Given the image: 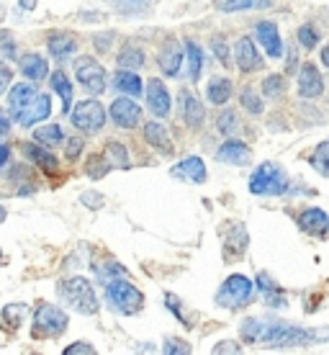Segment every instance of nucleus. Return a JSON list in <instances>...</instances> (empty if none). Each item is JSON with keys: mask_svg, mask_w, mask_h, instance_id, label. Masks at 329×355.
<instances>
[{"mask_svg": "<svg viewBox=\"0 0 329 355\" xmlns=\"http://www.w3.org/2000/svg\"><path fill=\"white\" fill-rule=\"evenodd\" d=\"M242 338L247 343H265L270 347H294V345H309L314 338H319V332L301 329L283 322H260V320H244L242 322Z\"/></svg>", "mask_w": 329, "mask_h": 355, "instance_id": "nucleus-1", "label": "nucleus"}, {"mask_svg": "<svg viewBox=\"0 0 329 355\" xmlns=\"http://www.w3.org/2000/svg\"><path fill=\"white\" fill-rule=\"evenodd\" d=\"M8 106L13 119H16V124L34 126L36 121H42V119L49 116V111H52V98L46 96V93H39L28 83H21V85H16V88L10 90Z\"/></svg>", "mask_w": 329, "mask_h": 355, "instance_id": "nucleus-2", "label": "nucleus"}, {"mask_svg": "<svg viewBox=\"0 0 329 355\" xmlns=\"http://www.w3.org/2000/svg\"><path fill=\"white\" fill-rule=\"evenodd\" d=\"M57 293L62 296V302L72 306L80 314H96L98 311V296L93 291V286L85 278H67L57 284Z\"/></svg>", "mask_w": 329, "mask_h": 355, "instance_id": "nucleus-3", "label": "nucleus"}, {"mask_svg": "<svg viewBox=\"0 0 329 355\" xmlns=\"http://www.w3.org/2000/svg\"><path fill=\"white\" fill-rule=\"evenodd\" d=\"M249 191L255 196H283L288 191V175L276 162H263L249 178Z\"/></svg>", "mask_w": 329, "mask_h": 355, "instance_id": "nucleus-4", "label": "nucleus"}, {"mask_svg": "<svg viewBox=\"0 0 329 355\" xmlns=\"http://www.w3.org/2000/svg\"><path fill=\"white\" fill-rule=\"evenodd\" d=\"M106 299L121 314H136L144 306V293L134 284H129V278H116L106 284Z\"/></svg>", "mask_w": 329, "mask_h": 355, "instance_id": "nucleus-5", "label": "nucleus"}, {"mask_svg": "<svg viewBox=\"0 0 329 355\" xmlns=\"http://www.w3.org/2000/svg\"><path fill=\"white\" fill-rule=\"evenodd\" d=\"M252 291H255V284L247 275H229L216 293V304L224 309H240L252 299Z\"/></svg>", "mask_w": 329, "mask_h": 355, "instance_id": "nucleus-6", "label": "nucleus"}, {"mask_svg": "<svg viewBox=\"0 0 329 355\" xmlns=\"http://www.w3.org/2000/svg\"><path fill=\"white\" fill-rule=\"evenodd\" d=\"M34 324H36V335L57 338V335H62L64 329H67L70 317L60 306H54V304H42L34 314Z\"/></svg>", "mask_w": 329, "mask_h": 355, "instance_id": "nucleus-7", "label": "nucleus"}, {"mask_svg": "<svg viewBox=\"0 0 329 355\" xmlns=\"http://www.w3.org/2000/svg\"><path fill=\"white\" fill-rule=\"evenodd\" d=\"M70 119L72 124L78 126V129H82L85 134H96L106 124V111H103V106H100L98 101L90 98V101H82L80 106L72 108Z\"/></svg>", "mask_w": 329, "mask_h": 355, "instance_id": "nucleus-8", "label": "nucleus"}, {"mask_svg": "<svg viewBox=\"0 0 329 355\" xmlns=\"http://www.w3.org/2000/svg\"><path fill=\"white\" fill-rule=\"evenodd\" d=\"M75 75H78V83L88 93H93V96H100L106 90V70L93 57H82L80 62H78V67H75Z\"/></svg>", "mask_w": 329, "mask_h": 355, "instance_id": "nucleus-9", "label": "nucleus"}, {"mask_svg": "<svg viewBox=\"0 0 329 355\" xmlns=\"http://www.w3.org/2000/svg\"><path fill=\"white\" fill-rule=\"evenodd\" d=\"M111 119L121 129H134L142 119V108L136 106L132 98H116L114 106H111Z\"/></svg>", "mask_w": 329, "mask_h": 355, "instance_id": "nucleus-10", "label": "nucleus"}, {"mask_svg": "<svg viewBox=\"0 0 329 355\" xmlns=\"http://www.w3.org/2000/svg\"><path fill=\"white\" fill-rule=\"evenodd\" d=\"M255 36H258V42L265 46L267 57H283V42H281V34H278V26L273 21H260L258 26H255Z\"/></svg>", "mask_w": 329, "mask_h": 355, "instance_id": "nucleus-11", "label": "nucleus"}, {"mask_svg": "<svg viewBox=\"0 0 329 355\" xmlns=\"http://www.w3.org/2000/svg\"><path fill=\"white\" fill-rule=\"evenodd\" d=\"M170 175L178 178V180H188V183H206V165L201 157H196V155H190V157H186L183 162H178L175 168L170 170Z\"/></svg>", "mask_w": 329, "mask_h": 355, "instance_id": "nucleus-12", "label": "nucleus"}, {"mask_svg": "<svg viewBox=\"0 0 329 355\" xmlns=\"http://www.w3.org/2000/svg\"><path fill=\"white\" fill-rule=\"evenodd\" d=\"M147 103H150V111L154 116H160V119H168L170 114V93L165 88V83L162 80H150L147 85Z\"/></svg>", "mask_w": 329, "mask_h": 355, "instance_id": "nucleus-13", "label": "nucleus"}, {"mask_svg": "<svg viewBox=\"0 0 329 355\" xmlns=\"http://www.w3.org/2000/svg\"><path fill=\"white\" fill-rule=\"evenodd\" d=\"M234 57H237V64H240L242 72H255L263 67V60H260L258 49H255V44H252L249 36H244V39L237 42V46H234Z\"/></svg>", "mask_w": 329, "mask_h": 355, "instance_id": "nucleus-14", "label": "nucleus"}, {"mask_svg": "<svg viewBox=\"0 0 329 355\" xmlns=\"http://www.w3.org/2000/svg\"><path fill=\"white\" fill-rule=\"evenodd\" d=\"M324 90V83H321V75L314 64H303L299 70V96L301 98H317L321 96Z\"/></svg>", "mask_w": 329, "mask_h": 355, "instance_id": "nucleus-15", "label": "nucleus"}, {"mask_svg": "<svg viewBox=\"0 0 329 355\" xmlns=\"http://www.w3.org/2000/svg\"><path fill=\"white\" fill-rule=\"evenodd\" d=\"M299 227L303 232H309L314 237H327L329 234V216L321 209H306L299 216Z\"/></svg>", "mask_w": 329, "mask_h": 355, "instance_id": "nucleus-16", "label": "nucleus"}, {"mask_svg": "<svg viewBox=\"0 0 329 355\" xmlns=\"http://www.w3.org/2000/svg\"><path fill=\"white\" fill-rule=\"evenodd\" d=\"M216 160L222 162H229V165H247L252 160V152H249L247 144L237 142V139H229V142H224L216 152Z\"/></svg>", "mask_w": 329, "mask_h": 355, "instance_id": "nucleus-17", "label": "nucleus"}, {"mask_svg": "<svg viewBox=\"0 0 329 355\" xmlns=\"http://www.w3.org/2000/svg\"><path fill=\"white\" fill-rule=\"evenodd\" d=\"M180 116H183L186 124L193 126V129H198V126L204 124V106H201V101H198L193 93H188V90L180 93Z\"/></svg>", "mask_w": 329, "mask_h": 355, "instance_id": "nucleus-18", "label": "nucleus"}, {"mask_svg": "<svg viewBox=\"0 0 329 355\" xmlns=\"http://www.w3.org/2000/svg\"><path fill=\"white\" fill-rule=\"evenodd\" d=\"M180 64H183V49H180L178 42H172V39H170L168 44H165V49H162V54H160V67L165 70V75L175 78V75L180 72Z\"/></svg>", "mask_w": 329, "mask_h": 355, "instance_id": "nucleus-19", "label": "nucleus"}, {"mask_svg": "<svg viewBox=\"0 0 329 355\" xmlns=\"http://www.w3.org/2000/svg\"><path fill=\"white\" fill-rule=\"evenodd\" d=\"M75 52H78V42L72 39V34H52L49 36V54L57 57L60 62H62V60H70Z\"/></svg>", "mask_w": 329, "mask_h": 355, "instance_id": "nucleus-20", "label": "nucleus"}, {"mask_svg": "<svg viewBox=\"0 0 329 355\" xmlns=\"http://www.w3.org/2000/svg\"><path fill=\"white\" fill-rule=\"evenodd\" d=\"M144 139L152 144V147H157L160 152L165 155H172V142H170V134L168 129L157 121H150V124L144 126Z\"/></svg>", "mask_w": 329, "mask_h": 355, "instance_id": "nucleus-21", "label": "nucleus"}, {"mask_svg": "<svg viewBox=\"0 0 329 355\" xmlns=\"http://www.w3.org/2000/svg\"><path fill=\"white\" fill-rule=\"evenodd\" d=\"M21 72L26 75L28 80L39 83L42 78H46L49 64H46V60L44 57H39V54H26V57H21Z\"/></svg>", "mask_w": 329, "mask_h": 355, "instance_id": "nucleus-22", "label": "nucleus"}, {"mask_svg": "<svg viewBox=\"0 0 329 355\" xmlns=\"http://www.w3.org/2000/svg\"><path fill=\"white\" fill-rule=\"evenodd\" d=\"M24 155H26L28 160H34L39 168H44L46 173H54V170L60 168L57 157L49 155L46 150H42V144H24Z\"/></svg>", "mask_w": 329, "mask_h": 355, "instance_id": "nucleus-23", "label": "nucleus"}, {"mask_svg": "<svg viewBox=\"0 0 329 355\" xmlns=\"http://www.w3.org/2000/svg\"><path fill=\"white\" fill-rule=\"evenodd\" d=\"M34 139H36V144L52 150V147H60V144L64 142V132L60 124H46V126H42V129H36Z\"/></svg>", "mask_w": 329, "mask_h": 355, "instance_id": "nucleus-24", "label": "nucleus"}, {"mask_svg": "<svg viewBox=\"0 0 329 355\" xmlns=\"http://www.w3.org/2000/svg\"><path fill=\"white\" fill-rule=\"evenodd\" d=\"M114 85L118 93H124V96H142V80H139V75H134L129 70H121L118 75L114 78Z\"/></svg>", "mask_w": 329, "mask_h": 355, "instance_id": "nucleus-25", "label": "nucleus"}, {"mask_svg": "<svg viewBox=\"0 0 329 355\" xmlns=\"http://www.w3.org/2000/svg\"><path fill=\"white\" fill-rule=\"evenodd\" d=\"M214 6L222 13H237V10L247 8H265V6H270V0H214Z\"/></svg>", "mask_w": 329, "mask_h": 355, "instance_id": "nucleus-26", "label": "nucleus"}, {"mask_svg": "<svg viewBox=\"0 0 329 355\" xmlns=\"http://www.w3.org/2000/svg\"><path fill=\"white\" fill-rule=\"evenodd\" d=\"M52 88L62 96V114H70L72 111V85H70V78H67L62 70L52 75Z\"/></svg>", "mask_w": 329, "mask_h": 355, "instance_id": "nucleus-27", "label": "nucleus"}, {"mask_svg": "<svg viewBox=\"0 0 329 355\" xmlns=\"http://www.w3.org/2000/svg\"><path fill=\"white\" fill-rule=\"evenodd\" d=\"M229 98H231V83L226 78H214V80L208 83V101L214 106H222Z\"/></svg>", "mask_w": 329, "mask_h": 355, "instance_id": "nucleus-28", "label": "nucleus"}, {"mask_svg": "<svg viewBox=\"0 0 329 355\" xmlns=\"http://www.w3.org/2000/svg\"><path fill=\"white\" fill-rule=\"evenodd\" d=\"M116 62H118V67H121V70H136V67H142V64H144V52L129 44V46H124V49L118 52Z\"/></svg>", "mask_w": 329, "mask_h": 355, "instance_id": "nucleus-29", "label": "nucleus"}, {"mask_svg": "<svg viewBox=\"0 0 329 355\" xmlns=\"http://www.w3.org/2000/svg\"><path fill=\"white\" fill-rule=\"evenodd\" d=\"M24 314H26V304H8L0 311V322L6 329H16L24 322Z\"/></svg>", "mask_w": 329, "mask_h": 355, "instance_id": "nucleus-30", "label": "nucleus"}, {"mask_svg": "<svg viewBox=\"0 0 329 355\" xmlns=\"http://www.w3.org/2000/svg\"><path fill=\"white\" fill-rule=\"evenodd\" d=\"M108 3L121 16H139L144 10H150V0H108Z\"/></svg>", "mask_w": 329, "mask_h": 355, "instance_id": "nucleus-31", "label": "nucleus"}, {"mask_svg": "<svg viewBox=\"0 0 329 355\" xmlns=\"http://www.w3.org/2000/svg\"><path fill=\"white\" fill-rule=\"evenodd\" d=\"M96 275L103 281V286L111 284V281H116V278H129L126 268H121L118 263H114V260H106L103 266H96Z\"/></svg>", "mask_w": 329, "mask_h": 355, "instance_id": "nucleus-32", "label": "nucleus"}, {"mask_svg": "<svg viewBox=\"0 0 329 355\" xmlns=\"http://www.w3.org/2000/svg\"><path fill=\"white\" fill-rule=\"evenodd\" d=\"M186 52H188V62H190V80H198L201 78V64H204V52H201V46L193 39L186 42Z\"/></svg>", "mask_w": 329, "mask_h": 355, "instance_id": "nucleus-33", "label": "nucleus"}, {"mask_svg": "<svg viewBox=\"0 0 329 355\" xmlns=\"http://www.w3.org/2000/svg\"><path fill=\"white\" fill-rule=\"evenodd\" d=\"M312 168L317 170V173H321V175L329 178V139L327 142H321L317 150H314L312 155Z\"/></svg>", "mask_w": 329, "mask_h": 355, "instance_id": "nucleus-34", "label": "nucleus"}, {"mask_svg": "<svg viewBox=\"0 0 329 355\" xmlns=\"http://www.w3.org/2000/svg\"><path fill=\"white\" fill-rule=\"evenodd\" d=\"M216 126H219V132H222V134H226V137H234V134L240 132L237 114H234V111H224V114L216 119Z\"/></svg>", "mask_w": 329, "mask_h": 355, "instance_id": "nucleus-35", "label": "nucleus"}, {"mask_svg": "<svg viewBox=\"0 0 329 355\" xmlns=\"http://www.w3.org/2000/svg\"><path fill=\"white\" fill-rule=\"evenodd\" d=\"M111 168H114V162H106V155H93L85 170H88L90 178H103Z\"/></svg>", "mask_w": 329, "mask_h": 355, "instance_id": "nucleus-36", "label": "nucleus"}, {"mask_svg": "<svg viewBox=\"0 0 329 355\" xmlns=\"http://www.w3.org/2000/svg\"><path fill=\"white\" fill-rule=\"evenodd\" d=\"M283 90H285V80L281 78V75H270V78H265V83H263V93H265V98L283 96Z\"/></svg>", "mask_w": 329, "mask_h": 355, "instance_id": "nucleus-37", "label": "nucleus"}, {"mask_svg": "<svg viewBox=\"0 0 329 355\" xmlns=\"http://www.w3.org/2000/svg\"><path fill=\"white\" fill-rule=\"evenodd\" d=\"M299 42H301L306 49H314V46L319 44V34H317V28L309 26V24H306V26H301V28H299Z\"/></svg>", "mask_w": 329, "mask_h": 355, "instance_id": "nucleus-38", "label": "nucleus"}, {"mask_svg": "<svg viewBox=\"0 0 329 355\" xmlns=\"http://www.w3.org/2000/svg\"><path fill=\"white\" fill-rule=\"evenodd\" d=\"M242 106L247 108L249 114H255V116L263 114V101H260L252 90H244V93H242Z\"/></svg>", "mask_w": 329, "mask_h": 355, "instance_id": "nucleus-39", "label": "nucleus"}, {"mask_svg": "<svg viewBox=\"0 0 329 355\" xmlns=\"http://www.w3.org/2000/svg\"><path fill=\"white\" fill-rule=\"evenodd\" d=\"M106 152L108 155H114V165H118V168H126L129 165V155H126V150H124V144H118V142H111L106 147Z\"/></svg>", "mask_w": 329, "mask_h": 355, "instance_id": "nucleus-40", "label": "nucleus"}, {"mask_svg": "<svg viewBox=\"0 0 329 355\" xmlns=\"http://www.w3.org/2000/svg\"><path fill=\"white\" fill-rule=\"evenodd\" d=\"M0 54L16 60V42H13V36L8 31H0Z\"/></svg>", "mask_w": 329, "mask_h": 355, "instance_id": "nucleus-41", "label": "nucleus"}, {"mask_svg": "<svg viewBox=\"0 0 329 355\" xmlns=\"http://www.w3.org/2000/svg\"><path fill=\"white\" fill-rule=\"evenodd\" d=\"M211 46H214V54L219 57V62L229 64V46H226V42H224L222 36H216L214 42H211Z\"/></svg>", "mask_w": 329, "mask_h": 355, "instance_id": "nucleus-42", "label": "nucleus"}, {"mask_svg": "<svg viewBox=\"0 0 329 355\" xmlns=\"http://www.w3.org/2000/svg\"><path fill=\"white\" fill-rule=\"evenodd\" d=\"M162 350H165L168 355H186V353H190V347H188L186 343H180V340H168Z\"/></svg>", "mask_w": 329, "mask_h": 355, "instance_id": "nucleus-43", "label": "nucleus"}, {"mask_svg": "<svg viewBox=\"0 0 329 355\" xmlns=\"http://www.w3.org/2000/svg\"><path fill=\"white\" fill-rule=\"evenodd\" d=\"M165 302H168V309L175 311V314H178V320H180V322H186V324H188V317H186V311L180 309L178 296H172V293H168V296H165ZM188 327H190V324H188Z\"/></svg>", "mask_w": 329, "mask_h": 355, "instance_id": "nucleus-44", "label": "nucleus"}, {"mask_svg": "<svg viewBox=\"0 0 329 355\" xmlns=\"http://www.w3.org/2000/svg\"><path fill=\"white\" fill-rule=\"evenodd\" d=\"M80 201L85 206H88V209H100V206H103V196L100 193H93V191H88V193H82L80 196Z\"/></svg>", "mask_w": 329, "mask_h": 355, "instance_id": "nucleus-45", "label": "nucleus"}, {"mask_svg": "<svg viewBox=\"0 0 329 355\" xmlns=\"http://www.w3.org/2000/svg\"><path fill=\"white\" fill-rule=\"evenodd\" d=\"M80 353L93 355V353H96V347H90L88 343H75V345L64 347V355H80Z\"/></svg>", "mask_w": 329, "mask_h": 355, "instance_id": "nucleus-46", "label": "nucleus"}, {"mask_svg": "<svg viewBox=\"0 0 329 355\" xmlns=\"http://www.w3.org/2000/svg\"><path fill=\"white\" fill-rule=\"evenodd\" d=\"M258 288L263 293H273V291H278V286L273 284V281H270V275L267 273H260L258 275Z\"/></svg>", "mask_w": 329, "mask_h": 355, "instance_id": "nucleus-47", "label": "nucleus"}, {"mask_svg": "<svg viewBox=\"0 0 329 355\" xmlns=\"http://www.w3.org/2000/svg\"><path fill=\"white\" fill-rule=\"evenodd\" d=\"M80 150H82V139L72 137L70 142H67V160H75V157L80 155Z\"/></svg>", "mask_w": 329, "mask_h": 355, "instance_id": "nucleus-48", "label": "nucleus"}, {"mask_svg": "<svg viewBox=\"0 0 329 355\" xmlns=\"http://www.w3.org/2000/svg\"><path fill=\"white\" fill-rule=\"evenodd\" d=\"M111 42H114V34H98L96 36V46H98L100 52H108Z\"/></svg>", "mask_w": 329, "mask_h": 355, "instance_id": "nucleus-49", "label": "nucleus"}, {"mask_svg": "<svg viewBox=\"0 0 329 355\" xmlns=\"http://www.w3.org/2000/svg\"><path fill=\"white\" fill-rule=\"evenodd\" d=\"M10 78H13V75H10L8 67H6V64H0V93L10 85Z\"/></svg>", "mask_w": 329, "mask_h": 355, "instance_id": "nucleus-50", "label": "nucleus"}, {"mask_svg": "<svg viewBox=\"0 0 329 355\" xmlns=\"http://www.w3.org/2000/svg\"><path fill=\"white\" fill-rule=\"evenodd\" d=\"M214 353H240V347L234 345V343H222V345L214 347Z\"/></svg>", "mask_w": 329, "mask_h": 355, "instance_id": "nucleus-51", "label": "nucleus"}, {"mask_svg": "<svg viewBox=\"0 0 329 355\" xmlns=\"http://www.w3.org/2000/svg\"><path fill=\"white\" fill-rule=\"evenodd\" d=\"M10 160V150H8V144H3L0 142V168H6V162Z\"/></svg>", "mask_w": 329, "mask_h": 355, "instance_id": "nucleus-52", "label": "nucleus"}, {"mask_svg": "<svg viewBox=\"0 0 329 355\" xmlns=\"http://www.w3.org/2000/svg\"><path fill=\"white\" fill-rule=\"evenodd\" d=\"M39 0H18V8L21 10H34Z\"/></svg>", "mask_w": 329, "mask_h": 355, "instance_id": "nucleus-53", "label": "nucleus"}, {"mask_svg": "<svg viewBox=\"0 0 329 355\" xmlns=\"http://www.w3.org/2000/svg\"><path fill=\"white\" fill-rule=\"evenodd\" d=\"M8 129H10V121L6 119V114L0 111V134H8Z\"/></svg>", "mask_w": 329, "mask_h": 355, "instance_id": "nucleus-54", "label": "nucleus"}, {"mask_svg": "<svg viewBox=\"0 0 329 355\" xmlns=\"http://www.w3.org/2000/svg\"><path fill=\"white\" fill-rule=\"evenodd\" d=\"M321 62H324L329 67V44L324 46V49H321Z\"/></svg>", "mask_w": 329, "mask_h": 355, "instance_id": "nucleus-55", "label": "nucleus"}, {"mask_svg": "<svg viewBox=\"0 0 329 355\" xmlns=\"http://www.w3.org/2000/svg\"><path fill=\"white\" fill-rule=\"evenodd\" d=\"M3 219H6V209H3V206H0V222H3Z\"/></svg>", "mask_w": 329, "mask_h": 355, "instance_id": "nucleus-56", "label": "nucleus"}, {"mask_svg": "<svg viewBox=\"0 0 329 355\" xmlns=\"http://www.w3.org/2000/svg\"><path fill=\"white\" fill-rule=\"evenodd\" d=\"M0 18H3V0H0Z\"/></svg>", "mask_w": 329, "mask_h": 355, "instance_id": "nucleus-57", "label": "nucleus"}]
</instances>
